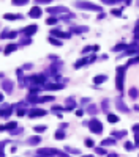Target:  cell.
<instances>
[{"mask_svg": "<svg viewBox=\"0 0 139 157\" xmlns=\"http://www.w3.org/2000/svg\"><path fill=\"white\" fill-rule=\"evenodd\" d=\"M125 66H119L117 68V76H115V87L120 91V94L123 93V78H125Z\"/></svg>", "mask_w": 139, "mask_h": 157, "instance_id": "1", "label": "cell"}, {"mask_svg": "<svg viewBox=\"0 0 139 157\" xmlns=\"http://www.w3.org/2000/svg\"><path fill=\"white\" fill-rule=\"evenodd\" d=\"M76 7H77V8H81V10L98 11V13H101V7H97L95 3H90V2H76Z\"/></svg>", "mask_w": 139, "mask_h": 157, "instance_id": "2", "label": "cell"}, {"mask_svg": "<svg viewBox=\"0 0 139 157\" xmlns=\"http://www.w3.org/2000/svg\"><path fill=\"white\" fill-rule=\"evenodd\" d=\"M87 126H88V129H90V132H93V134H101L103 132V124L98 120H95V118L88 121Z\"/></svg>", "mask_w": 139, "mask_h": 157, "instance_id": "3", "label": "cell"}, {"mask_svg": "<svg viewBox=\"0 0 139 157\" xmlns=\"http://www.w3.org/2000/svg\"><path fill=\"white\" fill-rule=\"evenodd\" d=\"M36 30H38V25H36V24H32V25H27L25 29H22L21 33H22L25 38H32V36L36 33Z\"/></svg>", "mask_w": 139, "mask_h": 157, "instance_id": "4", "label": "cell"}, {"mask_svg": "<svg viewBox=\"0 0 139 157\" xmlns=\"http://www.w3.org/2000/svg\"><path fill=\"white\" fill-rule=\"evenodd\" d=\"M38 156H44V157H54V156H57L59 153V149H52V148H40L36 151Z\"/></svg>", "mask_w": 139, "mask_h": 157, "instance_id": "5", "label": "cell"}, {"mask_svg": "<svg viewBox=\"0 0 139 157\" xmlns=\"http://www.w3.org/2000/svg\"><path fill=\"white\" fill-rule=\"evenodd\" d=\"M30 82L33 83V85H44V82H46V76L44 74H33L30 77Z\"/></svg>", "mask_w": 139, "mask_h": 157, "instance_id": "6", "label": "cell"}, {"mask_svg": "<svg viewBox=\"0 0 139 157\" xmlns=\"http://www.w3.org/2000/svg\"><path fill=\"white\" fill-rule=\"evenodd\" d=\"M51 36L52 38H60V39H63V38H71V33H65V32H62V30H57V29H54V30H51Z\"/></svg>", "mask_w": 139, "mask_h": 157, "instance_id": "7", "label": "cell"}, {"mask_svg": "<svg viewBox=\"0 0 139 157\" xmlns=\"http://www.w3.org/2000/svg\"><path fill=\"white\" fill-rule=\"evenodd\" d=\"M48 112L43 110V109H38V107H32V110L29 112V116L30 118H38V116H44Z\"/></svg>", "mask_w": 139, "mask_h": 157, "instance_id": "8", "label": "cell"}, {"mask_svg": "<svg viewBox=\"0 0 139 157\" xmlns=\"http://www.w3.org/2000/svg\"><path fill=\"white\" fill-rule=\"evenodd\" d=\"M115 105H117V110L123 112V113H128V112H130V109L125 105V102L122 101V98H117V99H115Z\"/></svg>", "mask_w": 139, "mask_h": 157, "instance_id": "9", "label": "cell"}, {"mask_svg": "<svg viewBox=\"0 0 139 157\" xmlns=\"http://www.w3.org/2000/svg\"><path fill=\"white\" fill-rule=\"evenodd\" d=\"M63 83H44L43 88L48 90V91H51V90H63Z\"/></svg>", "mask_w": 139, "mask_h": 157, "instance_id": "10", "label": "cell"}, {"mask_svg": "<svg viewBox=\"0 0 139 157\" xmlns=\"http://www.w3.org/2000/svg\"><path fill=\"white\" fill-rule=\"evenodd\" d=\"M13 87H14V85H13V82L8 80V78L2 82V88L5 90V91H7V94H11V93H13Z\"/></svg>", "mask_w": 139, "mask_h": 157, "instance_id": "11", "label": "cell"}, {"mask_svg": "<svg viewBox=\"0 0 139 157\" xmlns=\"http://www.w3.org/2000/svg\"><path fill=\"white\" fill-rule=\"evenodd\" d=\"M41 14H43V11H41L40 7H32V10L29 11V16H30V18H33V19L40 18Z\"/></svg>", "mask_w": 139, "mask_h": 157, "instance_id": "12", "label": "cell"}, {"mask_svg": "<svg viewBox=\"0 0 139 157\" xmlns=\"http://www.w3.org/2000/svg\"><path fill=\"white\" fill-rule=\"evenodd\" d=\"M46 11H48V13H51V14H59V13H68V8H65V7H55V8H48Z\"/></svg>", "mask_w": 139, "mask_h": 157, "instance_id": "13", "label": "cell"}, {"mask_svg": "<svg viewBox=\"0 0 139 157\" xmlns=\"http://www.w3.org/2000/svg\"><path fill=\"white\" fill-rule=\"evenodd\" d=\"M18 47H19V44H16V43H11V44H8V46L5 47V55L13 54L14 50H18Z\"/></svg>", "mask_w": 139, "mask_h": 157, "instance_id": "14", "label": "cell"}, {"mask_svg": "<svg viewBox=\"0 0 139 157\" xmlns=\"http://www.w3.org/2000/svg\"><path fill=\"white\" fill-rule=\"evenodd\" d=\"M3 19H8V21H21L24 19V16L22 14H11V13H7L3 16Z\"/></svg>", "mask_w": 139, "mask_h": 157, "instance_id": "15", "label": "cell"}, {"mask_svg": "<svg viewBox=\"0 0 139 157\" xmlns=\"http://www.w3.org/2000/svg\"><path fill=\"white\" fill-rule=\"evenodd\" d=\"M27 102H32V104H36L38 102V96L35 91H30L29 94H27Z\"/></svg>", "mask_w": 139, "mask_h": 157, "instance_id": "16", "label": "cell"}, {"mask_svg": "<svg viewBox=\"0 0 139 157\" xmlns=\"http://www.w3.org/2000/svg\"><path fill=\"white\" fill-rule=\"evenodd\" d=\"M11 112H13V107L11 105H7V109H0V115L3 118H8L11 115Z\"/></svg>", "mask_w": 139, "mask_h": 157, "instance_id": "17", "label": "cell"}, {"mask_svg": "<svg viewBox=\"0 0 139 157\" xmlns=\"http://www.w3.org/2000/svg\"><path fill=\"white\" fill-rule=\"evenodd\" d=\"M66 105H68V107H65V112H70V110H73V109L76 107V104H74V99H73V98H68V99H66Z\"/></svg>", "mask_w": 139, "mask_h": 157, "instance_id": "18", "label": "cell"}, {"mask_svg": "<svg viewBox=\"0 0 139 157\" xmlns=\"http://www.w3.org/2000/svg\"><path fill=\"white\" fill-rule=\"evenodd\" d=\"M108 80V76H104V74H101V76H95L93 77V82L97 83V85H100V83H103V82H106Z\"/></svg>", "mask_w": 139, "mask_h": 157, "instance_id": "19", "label": "cell"}, {"mask_svg": "<svg viewBox=\"0 0 139 157\" xmlns=\"http://www.w3.org/2000/svg\"><path fill=\"white\" fill-rule=\"evenodd\" d=\"M87 63H88V60H87V58H79V60H77L76 63H74V68H76V69H79L81 66H84V65H87Z\"/></svg>", "mask_w": 139, "mask_h": 157, "instance_id": "20", "label": "cell"}, {"mask_svg": "<svg viewBox=\"0 0 139 157\" xmlns=\"http://www.w3.org/2000/svg\"><path fill=\"white\" fill-rule=\"evenodd\" d=\"M101 145L103 146H112V145H115V138H104Z\"/></svg>", "mask_w": 139, "mask_h": 157, "instance_id": "21", "label": "cell"}, {"mask_svg": "<svg viewBox=\"0 0 139 157\" xmlns=\"http://www.w3.org/2000/svg\"><path fill=\"white\" fill-rule=\"evenodd\" d=\"M128 94H130V98H131V99H138V98H139V91H138V88H130Z\"/></svg>", "mask_w": 139, "mask_h": 157, "instance_id": "22", "label": "cell"}, {"mask_svg": "<svg viewBox=\"0 0 139 157\" xmlns=\"http://www.w3.org/2000/svg\"><path fill=\"white\" fill-rule=\"evenodd\" d=\"M125 135H126V131H115V132H112L114 138H123Z\"/></svg>", "mask_w": 139, "mask_h": 157, "instance_id": "23", "label": "cell"}, {"mask_svg": "<svg viewBox=\"0 0 139 157\" xmlns=\"http://www.w3.org/2000/svg\"><path fill=\"white\" fill-rule=\"evenodd\" d=\"M71 32H74V33H84V32H88V27H73Z\"/></svg>", "mask_w": 139, "mask_h": 157, "instance_id": "24", "label": "cell"}, {"mask_svg": "<svg viewBox=\"0 0 139 157\" xmlns=\"http://www.w3.org/2000/svg\"><path fill=\"white\" fill-rule=\"evenodd\" d=\"M87 113L88 115H92V116H95L98 113V109L95 107V105H88V109H87Z\"/></svg>", "mask_w": 139, "mask_h": 157, "instance_id": "25", "label": "cell"}, {"mask_svg": "<svg viewBox=\"0 0 139 157\" xmlns=\"http://www.w3.org/2000/svg\"><path fill=\"white\" fill-rule=\"evenodd\" d=\"M16 127H18V123H16V121H11V123H8V124L5 126V131H14Z\"/></svg>", "mask_w": 139, "mask_h": 157, "instance_id": "26", "label": "cell"}, {"mask_svg": "<svg viewBox=\"0 0 139 157\" xmlns=\"http://www.w3.org/2000/svg\"><path fill=\"white\" fill-rule=\"evenodd\" d=\"M108 121L111 123V124H114V123L119 121V116L117 115H112V113H108Z\"/></svg>", "mask_w": 139, "mask_h": 157, "instance_id": "27", "label": "cell"}, {"mask_svg": "<svg viewBox=\"0 0 139 157\" xmlns=\"http://www.w3.org/2000/svg\"><path fill=\"white\" fill-rule=\"evenodd\" d=\"M49 43L52 44V46H62V41H60V39H57V38H52V36H49Z\"/></svg>", "mask_w": 139, "mask_h": 157, "instance_id": "28", "label": "cell"}, {"mask_svg": "<svg viewBox=\"0 0 139 157\" xmlns=\"http://www.w3.org/2000/svg\"><path fill=\"white\" fill-rule=\"evenodd\" d=\"M59 19H62V21H65V22H68V24H70V21L74 19V14L70 13V14H65V16H62V18H59Z\"/></svg>", "mask_w": 139, "mask_h": 157, "instance_id": "29", "label": "cell"}, {"mask_svg": "<svg viewBox=\"0 0 139 157\" xmlns=\"http://www.w3.org/2000/svg\"><path fill=\"white\" fill-rule=\"evenodd\" d=\"M51 101H54L52 96H41V98H38V102H51Z\"/></svg>", "mask_w": 139, "mask_h": 157, "instance_id": "30", "label": "cell"}, {"mask_svg": "<svg viewBox=\"0 0 139 157\" xmlns=\"http://www.w3.org/2000/svg\"><path fill=\"white\" fill-rule=\"evenodd\" d=\"M40 142H41V137H30L29 138V143L30 145H38Z\"/></svg>", "mask_w": 139, "mask_h": 157, "instance_id": "31", "label": "cell"}, {"mask_svg": "<svg viewBox=\"0 0 139 157\" xmlns=\"http://www.w3.org/2000/svg\"><path fill=\"white\" fill-rule=\"evenodd\" d=\"M100 47L98 46H87V47H84V50H82V52L84 54H87V52H90V50H93V52H97Z\"/></svg>", "mask_w": 139, "mask_h": 157, "instance_id": "32", "label": "cell"}, {"mask_svg": "<svg viewBox=\"0 0 139 157\" xmlns=\"http://www.w3.org/2000/svg\"><path fill=\"white\" fill-rule=\"evenodd\" d=\"M126 47H128V46L122 43V44H119V46H114V47H112V50H114V52H119V50H123V49H126Z\"/></svg>", "mask_w": 139, "mask_h": 157, "instance_id": "33", "label": "cell"}, {"mask_svg": "<svg viewBox=\"0 0 139 157\" xmlns=\"http://www.w3.org/2000/svg\"><path fill=\"white\" fill-rule=\"evenodd\" d=\"M54 137H55V140H63V138H65V132H63V131H57Z\"/></svg>", "mask_w": 139, "mask_h": 157, "instance_id": "34", "label": "cell"}, {"mask_svg": "<svg viewBox=\"0 0 139 157\" xmlns=\"http://www.w3.org/2000/svg\"><path fill=\"white\" fill-rule=\"evenodd\" d=\"M21 46H29V44H32V38H24L22 41H19Z\"/></svg>", "mask_w": 139, "mask_h": 157, "instance_id": "35", "label": "cell"}, {"mask_svg": "<svg viewBox=\"0 0 139 157\" xmlns=\"http://www.w3.org/2000/svg\"><path fill=\"white\" fill-rule=\"evenodd\" d=\"M138 63H139V55H138L136 58H130V60H128V63H126V66H131V65H138Z\"/></svg>", "mask_w": 139, "mask_h": 157, "instance_id": "36", "label": "cell"}, {"mask_svg": "<svg viewBox=\"0 0 139 157\" xmlns=\"http://www.w3.org/2000/svg\"><path fill=\"white\" fill-rule=\"evenodd\" d=\"M57 21H59V18H55V16H51V18H49L46 22L49 25H54V24H57Z\"/></svg>", "mask_w": 139, "mask_h": 157, "instance_id": "37", "label": "cell"}, {"mask_svg": "<svg viewBox=\"0 0 139 157\" xmlns=\"http://www.w3.org/2000/svg\"><path fill=\"white\" fill-rule=\"evenodd\" d=\"M65 151H66V153H70V154H79V151H77L76 148H70V146H66Z\"/></svg>", "mask_w": 139, "mask_h": 157, "instance_id": "38", "label": "cell"}, {"mask_svg": "<svg viewBox=\"0 0 139 157\" xmlns=\"http://www.w3.org/2000/svg\"><path fill=\"white\" fill-rule=\"evenodd\" d=\"M101 104H103V110H104V112H106V113H108V107H109V101H108V99H103V102H101Z\"/></svg>", "mask_w": 139, "mask_h": 157, "instance_id": "39", "label": "cell"}, {"mask_svg": "<svg viewBox=\"0 0 139 157\" xmlns=\"http://www.w3.org/2000/svg\"><path fill=\"white\" fill-rule=\"evenodd\" d=\"M5 145H7V142H0V157H5V154H3V148H5Z\"/></svg>", "mask_w": 139, "mask_h": 157, "instance_id": "40", "label": "cell"}, {"mask_svg": "<svg viewBox=\"0 0 139 157\" xmlns=\"http://www.w3.org/2000/svg\"><path fill=\"white\" fill-rule=\"evenodd\" d=\"M33 129H35V132H44L46 131V126H35Z\"/></svg>", "mask_w": 139, "mask_h": 157, "instance_id": "41", "label": "cell"}, {"mask_svg": "<svg viewBox=\"0 0 139 157\" xmlns=\"http://www.w3.org/2000/svg\"><path fill=\"white\" fill-rule=\"evenodd\" d=\"M133 148H135V145H133L131 142H126V143H125V149H126V151H131Z\"/></svg>", "mask_w": 139, "mask_h": 157, "instance_id": "42", "label": "cell"}, {"mask_svg": "<svg viewBox=\"0 0 139 157\" xmlns=\"http://www.w3.org/2000/svg\"><path fill=\"white\" fill-rule=\"evenodd\" d=\"M19 134H22V127H16L14 131H11V135H19Z\"/></svg>", "mask_w": 139, "mask_h": 157, "instance_id": "43", "label": "cell"}, {"mask_svg": "<svg viewBox=\"0 0 139 157\" xmlns=\"http://www.w3.org/2000/svg\"><path fill=\"white\" fill-rule=\"evenodd\" d=\"M85 146H87V148H93V146H95V143H93L90 138H87V140H85Z\"/></svg>", "mask_w": 139, "mask_h": 157, "instance_id": "44", "label": "cell"}, {"mask_svg": "<svg viewBox=\"0 0 139 157\" xmlns=\"http://www.w3.org/2000/svg\"><path fill=\"white\" fill-rule=\"evenodd\" d=\"M13 5H27V0H13Z\"/></svg>", "mask_w": 139, "mask_h": 157, "instance_id": "45", "label": "cell"}, {"mask_svg": "<svg viewBox=\"0 0 139 157\" xmlns=\"http://www.w3.org/2000/svg\"><path fill=\"white\" fill-rule=\"evenodd\" d=\"M8 33H10V30H3L2 33H0V39H5V38H8Z\"/></svg>", "mask_w": 139, "mask_h": 157, "instance_id": "46", "label": "cell"}, {"mask_svg": "<svg viewBox=\"0 0 139 157\" xmlns=\"http://www.w3.org/2000/svg\"><path fill=\"white\" fill-rule=\"evenodd\" d=\"M111 13H112L114 16H117V18H120V16H122V10H112Z\"/></svg>", "mask_w": 139, "mask_h": 157, "instance_id": "47", "label": "cell"}, {"mask_svg": "<svg viewBox=\"0 0 139 157\" xmlns=\"http://www.w3.org/2000/svg\"><path fill=\"white\" fill-rule=\"evenodd\" d=\"M103 3L104 5H115V3H119V2H117V0H104Z\"/></svg>", "mask_w": 139, "mask_h": 157, "instance_id": "48", "label": "cell"}, {"mask_svg": "<svg viewBox=\"0 0 139 157\" xmlns=\"http://www.w3.org/2000/svg\"><path fill=\"white\" fill-rule=\"evenodd\" d=\"M19 35V32H10L8 33V38H11V39H13V38H16V36H18Z\"/></svg>", "mask_w": 139, "mask_h": 157, "instance_id": "49", "label": "cell"}, {"mask_svg": "<svg viewBox=\"0 0 139 157\" xmlns=\"http://www.w3.org/2000/svg\"><path fill=\"white\" fill-rule=\"evenodd\" d=\"M95 153H97V154H108L103 148H95Z\"/></svg>", "mask_w": 139, "mask_h": 157, "instance_id": "50", "label": "cell"}, {"mask_svg": "<svg viewBox=\"0 0 139 157\" xmlns=\"http://www.w3.org/2000/svg\"><path fill=\"white\" fill-rule=\"evenodd\" d=\"M25 115V109H18V116H24Z\"/></svg>", "mask_w": 139, "mask_h": 157, "instance_id": "51", "label": "cell"}, {"mask_svg": "<svg viewBox=\"0 0 139 157\" xmlns=\"http://www.w3.org/2000/svg\"><path fill=\"white\" fill-rule=\"evenodd\" d=\"M30 68H33V65L32 63H25L24 66H22V71H24V69H30Z\"/></svg>", "mask_w": 139, "mask_h": 157, "instance_id": "52", "label": "cell"}, {"mask_svg": "<svg viewBox=\"0 0 139 157\" xmlns=\"http://www.w3.org/2000/svg\"><path fill=\"white\" fill-rule=\"evenodd\" d=\"M133 132H139V124H135V126H133Z\"/></svg>", "mask_w": 139, "mask_h": 157, "instance_id": "53", "label": "cell"}, {"mask_svg": "<svg viewBox=\"0 0 139 157\" xmlns=\"http://www.w3.org/2000/svg\"><path fill=\"white\" fill-rule=\"evenodd\" d=\"M76 115L77 116H82V115H84V110H76Z\"/></svg>", "mask_w": 139, "mask_h": 157, "instance_id": "54", "label": "cell"}, {"mask_svg": "<svg viewBox=\"0 0 139 157\" xmlns=\"http://www.w3.org/2000/svg\"><path fill=\"white\" fill-rule=\"evenodd\" d=\"M51 0H38V3H49Z\"/></svg>", "mask_w": 139, "mask_h": 157, "instance_id": "55", "label": "cell"}, {"mask_svg": "<svg viewBox=\"0 0 139 157\" xmlns=\"http://www.w3.org/2000/svg\"><path fill=\"white\" fill-rule=\"evenodd\" d=\"M106 157H119L117 154H106Z\"/></svg>", "mask_w": 139, "mask_h": 157, "instance_id": "56", "label": "cell"}, {"mask_svg": "<svg viewBox=\"0 0 139 157\" xmlns=\"http://www.w3.org/2000/svg\"><path fill=\"white\" fill-rule=\"evenodd\" d=\"M2 101H3V94L0 93V102H2Z\"/></svg>", "mask_w": 139, "mask_h": 157, "instance_id": "57", "label": "cell"}, {"mask_svg": "<svg viewBox=\"0 0 139 157\" xmlns=\"http://www.w3.org/2000/svg\"><path fill=\"white\" fill-rule=\"evenodd\" d=\"M135 110H136V112H139V105H135Z\"/></svg>", "mask_w": 139, "mask_h": 157, "instance_id": "58", "label": "cell"}, {"mask_svg": "<svg viewBox=\"0 0 139 157\" xmlns=\"http://www.w3.org/2000/svg\"><path fill=\"white\" fill-rule=\"evenodd\" d=\"M135 38H136V39H139V33H135Z\"/></svg>", "mask_w": 139, "mask_h": 157, "instance_id": "59", "label": "cell"}, {"mask_svg": "<svg viewBox=\"0 0 139 157\" xmlns=\"http://www.w3.org/2000/svg\"><path fill=\"white\" fill-rule=\"evenodd\" d=\"M82 157H93V156H82Z\"/></svg>", "mask_w": 139, "mask_h": 157, "instance_id": "60", "label": "cell"}]
</instances>
